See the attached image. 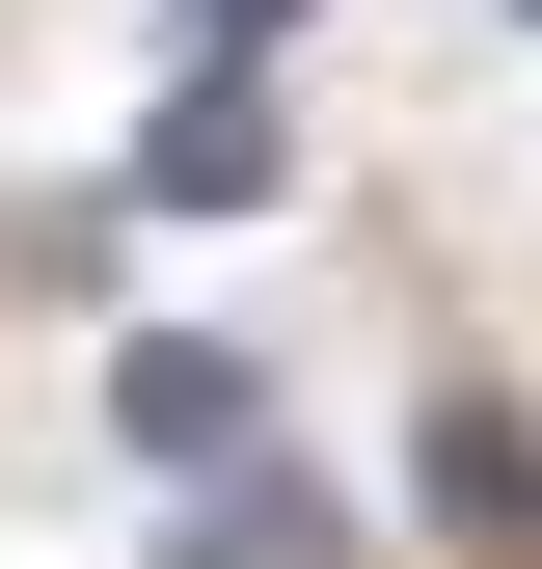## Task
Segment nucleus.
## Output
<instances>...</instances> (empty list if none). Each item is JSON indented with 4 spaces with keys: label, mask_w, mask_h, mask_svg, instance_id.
Segmentation results:
<instances>
[{
    "label": "nucleus",
    "mask_w": 542,
    "mask_h": 569,
    "mask_svg": "<svg viewBox=\"0 0 542 569\" xmlns=\"http://www.w3.org/2000/svg\"><path fill=\"white\" fill-rule=\"evenodd\" d=\"M136 190H163V218H244V190H271V82H244V54H190V109H163Z\"/></svg>",
    "instance_id": "obj_1"
},
{
    "label": "nucleus",
    "mask_w": 542,
    "mask_h": 569,
    "mask_svg": "<svg viewBox=\"0 0 542 569\" xmlns=\"http://www.w3.org/2000/svg\"><path fill=\"white\" fill-rule=\"evenodd\" d=\"M163 569H325V488H299V461H244V488H190V542H163Z\"/></svg>",
    "instance_id": "obj_2"
},
{
    "label": "nucleus",
    "mask_w": 542,
    "mask_h": 569,
    "mask_svg": "<svg viewBox=\"0 0 542 569\" xmlns=\"http://www.w3.org/2000/svg\"><path fill=\"white\" fill-rule=\"evenodd\" d=\"M136 435H163V461H218V435H244V352H218V326H163V352H136Z\"/></svg>",
    "instance_id": "obj_3"
},
{
    "label": "nucleus",
    "mask_w": 542,
    "mask_h": 569,
    "mask_svg": "<svg viewBox=\"0 0 542 569\" xmlns=\"http://www.w3.org/2000/svg\"><path fill=\"white\" fill-rule=\"evenodd\" d=\"M244 28H299V0H190V54H244Z\"/></svg>",
    "instance_id": "obj_4"
}]
</instances>
